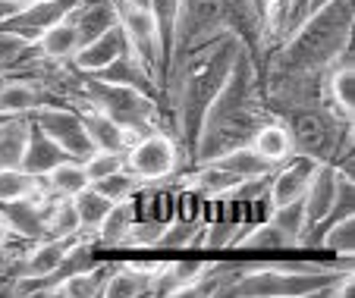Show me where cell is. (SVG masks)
<instances>
[{
  "mask_svg": "<svg viewBox=\"0 0 355 298\" xmlns=\"http://www.w3.org/2000/svg\"><path fill=\"white\" fill-rule=\"evenodd\" d=\"M239 51H242V38L227 28V32L182 51L170 63L161 91L164 116H167V132L176 139L186 164L195 141H198L205 113H208L211 100L217 98V91L223 88Z\"/></svg>",
  "mask_w": 355,
  "mask_h": 298,
  "instance_id": "6da1fadb",
  "label": "cell"
},
{
  "mask_svg": "<svg viewBox=\"0 0 355 298\" xmlns=\"http://www.w3.org/2000/svg\"><path fill=\"white\" fill-rule=\"evenodd\" d=\"M268 116L274 113L264 104V82H261V60L242 44L239 57H236L233 69H230L223 88L217 98L211 100L205 123H201L198 141H195L189 164H201V160H214L220 154L233 151V148L252 145V135L258 132ZM182 166V170H186Z\"/></svg>",
  "mask_w": 355,
  "mask_h": 298,
  "instance_id": "7a4b0ae2",
  "label": "cell"
},
{
  "mask_svg": "<svg viewBox=\"0 0 355 298\" xmlns=\"http://www.w3.org/2000/svg\"><path fill=\"white\" fill-rule=\"evenodd\" d=\"M352 0H334L270 47L261 60V79H321L334 63L352 60Z\"/></svg>",
  "mask_w": 355,
  "mask_h": 298,
  "instance_id": "3957f363",
  "label": "cell"
},
{
  "mask_svg": "<svg viewBox=\"0 0 355 298\" xmlns=\"http://www.w3.org/2000/svg\"><path fill=\"white\" fill-rule=\"evenodd\" d=\"M258 13L248 0H180V13H176V28H173V57L182 51L201 44V41L214 38L220 32H239L245 28Z\"/></svg>",
  "mask_w": 355,
  "mask_h": 298,
  "instance_id": "277c9868",
  "label": "cell"
},
{
  "mask_svg": "<svg viewBox=\"0 0 355 298\" xmlns=\"http://www.w3.org/2000/svg\"><path fill=\"white\" fill-rule=\"evenodd\" d=\"M116 22H120L123 35L129 41V51L139 60L145 73L155 79V85L164 91V79H167V51H164V38L157 28L151 10L135 3V0H114ZM164 100V98H161Z\"/></svg>",
  "mask_w": 355,
  "mask_h": 298,
  "instance_id": "5b68a950",
  "label": "cell"
},
{
  "mask_svg": "<svg viewBox=\"0 0 355 298\" xmlns=\"http://www.w3.org/2000/svg\"><path fill=\"white\" fill-rule=\"evenodd\" d=\"M182 166H186V157L167 129H151L126 148V170L135 173L145 186H161L173 179Z\"/></svg>",
  "mask_w": 355,
  "mask_h": 298,
  "instance_id": "8992f818",
  "label": "cell"
},
{
  "mask_svg": "<svg viewBox=\"0 0 355 298\" xmlns=\"http://www.w3.org/2000/svg\"><path fill=\"white\" fill-rule=\"evenodd\" d=\"M32 119L44 129L47 139H54L57 145L67 151L69 160H88L94 154V145L88 139L85 126L79 119V110H76L69 100H57V104H44L32 113Z\"/></svg>",
  "mask_w": 355,
  "mask_h": 298,
  "instance_id": "52a82bcc",
  "label": "cell"
},
{
  "mask_svg": "<svg viewBox=\"0 0 355 298\" xmlns=\"http://www.w3.org/2000/svg\"><path fill=\"white\" fill-rule=\"evenodd\" d=\"M76 3L79 0H28L16 13H10L7 19H0V32H13L35 44L51 26L67 19Z\"/></svg>",
  "mask_w": 355,
  "mask_h": 298,
  "instance_id": "ba28073f",
  "label": "cell"
},
{
  "mask_svg": "<svg viewBox=\"0 0 355 298\" xmlns=\"http://www.w3.org/2000/svg\"><path fill=\"white\" fill-rule=\"evenodd\" d=\"M51 198L44 189L35 195H26V198L16 201H3L0 204V217L10 223L13 236L19 242H41L47 238V211H51Z\"/></svg>",
  "mask_w": 355,
  "mask_h": 298,
  "instance_id": "9c48e42d",
  "label": "cell"
},
{
  "mask_svg": "<svg viewBox=\"0 0 355 298\" xmlns=\"http://www.w3.org/2000/svg\"><path fill=\"white\" fill-rule=\"evenodd\" d=\"M318 164H321V160L309 157V154H293V157H286L283 164H277L274 173L268 176V195H264L268 204L280 207V204H289V201L302 198Z\"/></svg>",
  "mask_w": 355,
  "mask_h": 298,
  "instance_id": "30bf717a",
  "label": "cell"
},
{
  "mask_svg": "<svg viewBox=\"0 0 355 298\" xmlns=\"http://www.w3.org/2000/svg\"><path fill=\"white\" fill-rule=\"evenodd\" d=\"M321 104L327 113H334L340 123L352 126L355 116V67L352 60H340L324 73L321 79Z\"/></svg>",
  "mask_w": 355,
  "mask_h": 298,
  "instance_id": "8fae6325",
  "label": "cell"
},
{
  "mask_svg": "<svg viewBox=\"0 0 355 298\" xmlns=\"http://www.w3.org/2000/svg\"><path fill=\"white\" fill-rule=\"evenodd\" d=\"M126 51H129V41H126V35H123L120 22H116V26H110L107 32H101L98 38H92V41L76 47V53L67 60V67L73 69V73H98V69L114 63V60Z\"/></svg>",
  "mask_w": 355,
  "mask_h": 298,
  "instance_id": "7c38bea8",
  "label": "cell"
},
{
  "mask_svg": "<svg viewBox=\"0 0 355 298\" xmlns=\"http://www.w3.org/2000/svg\"><path fill=\"white\" fill-rule=\"evenodd\" d=\"M336 189H340V166L330 164V160H321V164L315 166V173H311L309 186H305V195H302L305 226H309V229H315L330 213V207H334V201H336Z\"/></svg>",
  "mask_w": 355,
  "mask_h": 298,
  "instance_id": "4fadbf2b",
  "label": "cell"
},
{
  "mask_svg": "<svg viewBox=\"0 0 355 298\" xmlns=\"http://www.w3.org/2000/svg\"><path fill=\"white\" fill-rule=\"evenodd\" d=\"M157 261H116L110 270L101 298H141L151 295V279H155Z\"/></svg>",
  "mask_w": 355,
  "mask_h": 298,
  "instance_id": "5bb4252c",
  "label": "cell"
},
{
  "mask_svg": "<svg viewBox=\"0 0 355 298\" xmlns=\"http://www.w3.org/2000/svg\"><path fill=\"white\" fill-rule=\"evenodd\" d=\"M208 267L205 258H180V261H157L155 264V279H151V295H176L182 298L192 283L201 277V270Z\"/></svg>",
  "mask_w": 355,
  "mask_h": 298,
  "instance_id": "9a60e30c",
  "label": "cell"
},
{
  "mask_svg": "<svg viewBox=\"0 0 355 298\" xmlns=\"http://www.w3.org/2000/svg\"><path fill=\"white\" fill-rule=\"evenodd\" d=\"M63 160H69L67 151H63L54 139H47L44 129H41L32 119V113H28V139H26V151H22V160H19V170L41 179L44 173L54 170L57 164H63Z\"/></svg>",
  "mask_w": 355,
  "mask_h": 298,
  "instance_id": "2e32d148",
  "label": "cell"
},
{
  "mask_svg": "<svg viewBox=\"0 0 355 298\" xmlns=\"http://www.w3.org/2000/svg\"><path fill=\"white\" fill-rule=\"evenodd\" d=\"M76 110H79V119H82V126H85L88 139H92L94 151H126L135 141L120 123H114V119L104 116L94 107H76Z\"/></svg>",
  "mask_w": 355,
  "mask_h": 298,
  "instance_id": "e0dca14e",
  "label": "cell"
},
{
  "mask_svg": "<svg viewBox=\"0 0 355 298\" xmlns=\"http://www.w3.org/2000/svg\"><path fill=\"white\" fill-rule=\"evenodd\" d=\"M135 217H139V211H135V198L114 201V204H110V211L104 213V220L98 223V229L92 232L94 245H98L101 252H114V248H120L123 245V236H126V229L132 226Z\"/></svg>",
  "mask_w": 355,
  "mask_h": 298,
  "instance_id": "ac0fdd59",
  "label": "cell"
},
{
  "mask_svg": "<svg viewBox=\"0 0 355 298\" xmlns=\"http://www.w3.org/2000/svg\"><path fill=\"white\" fill-rule=\"evenodd\" d=\"M79 47V35L69 19H60L57 26H51L38 41H35V57L47 60V63H67Z\"/></svg>",
  "mask_w": 355,
  "mask_h": 298,
  "instance_id": "d6986e66",
  "label": "cell"
},
{
  "mask_svg": "<svg viewBox=\"0 0 355 298\" xmlns=\"http://www.w3.org/2000/svg\"><path fill=\"white\" fill-rule=\"evenodd\" d=\"M252 148H255L258 154H261L264 160H270V164H283L286 157H293V139H289L286 126H283L280 116H268L258 126V132L252 135Z\"/></svg>",
  "mask_w": 355,
  "mask_h": 298,
  "instance_id": "ffe728a7",
  "label": "cell"
},
{
  "mask_svg": "<svg viewBox=\"0 0 355 298\" xmlns=\"http://www.w3.org/2000/svg\"><path fill=\"white\" fill-rule=\"evenodd\" d=\"M201 164H205V160H201ZM211 164L223 166L227 173H233V176H239V179H258V176H270V173H274V164H270V160H264L252 145L233 148V151L214 157Z\"/></svg>",
  "mask_w": 355,
  "mask_h": 298,
  "instance_id": "44dd1931",
  "label": "cell"
},
{
  "mask_svg": "<svg viewBox=\"0 0 355 298\" xmlns=\"http://www.w3.org/2000/svg\"><path fill=\"white\" fill-rule=\"evenodd\" d=\"M26 139H28V113L0 119V170L19 166L22 151H26Z\"/></svg>",
  "mask_w": 355,
  "mask_h": 298,
  "instance_id": "7402d4cb",
  "label": "cell"
},
{
  "mask_svg": "<svg viewBox=\"0 0 355 298\" xmlns=\"http://www.w3.org/2000/svg\"><path fill=\"white\" fill-rule=\"evenodd\" d=\"M85 186H88V176L79 160H63V164H57L51 173L41 176V189H44L47 195H57V198H73V195Z\"/></svg>",
  "mask_w": 355,
  "mask_h": 298,
  "instance_id": "603a6c76",
  "label": "cell"
},
{
  "mask_svg": "<svg viewBox=\"0 0 355 298\" xmlns=\"http://www.w3.org/2000/svg\"><path fill=\"white\" fill-rule=\"evenodd\" d=\"M315 248H324V252L336 254V258L352 261V254H355V213L340 217L330 226H324L321 236L315 238Z\"/></svg>",
  "mask_w": 355,
  "mask_h": 298,
  "instance_id": "cb8c5ba5",
  "label": "cell"
},
{
  "mask_svg": "<svg viewBox=\"0 0 355 298\" xmlns=\"http://www.w3.org/2000/svg\"><path fill=\"white\" fill-rule=\"evenodd\" d=\"M110 204H114V201H107L94 186H85V189H79V192L73 195L76 217H79V226H82L85 236H92V232L98 229V223L104 220V213L110 211Z\"/></svg>",
  "mask_w": 355,
  "mask_h": 298,
  "instance_id": "d4e9b609",
  "label": "cell"
},
{
  "mask_svg": "<svg viewBox=\"0 0 355 298\" xmlns=\"http://www.w3.org/2000/svg\"><path fill=\"white\" fill-rule=\"evenodd\" d=\"M268 220L293 242V248H302V238H305V229H309L305 226V204H302V198L280 204V207H270Z\"/></svg>",
  "mask_w": 355,
  "mask_h": 298,
  "instance_id": "484cf974",
  "label": "cell"
},
{
  "mask_svg": "<svg viewBox=\"0 0 355 298\" xmlns=\"http://www.w3.org/2000/svg\"><path fill=\"white\" fill-rule=\"evenodd\" d=\"M88 186H94L107 201L139 198V195L145 192V182H141L135 173H129L126 166H123V170H116V173H110V176H104V179H98V182H88Z\"/></svg>",
  "mask_w": 355,
  "mask_h": 298,
  "instance_id": "4316f807",
  "label": "cell"
},
{
  "mask_svg": "<svg viewBox=\"0 0 355 298\" xmlns=\"http://www.w3.org/2000/svg\"><path fill=\"white\" fill-rule=\"evenodd\" d=\"M164 226H167V220L135 217L132 226L126 229V236H123V245L120 248H132V252H155V245H157V238H161Z\"/></svg>",
  "mask_w": 355,
  "mask_h": 298,
  "instance_id": "83f0119b",
  "label": "cell"
},
{
  "mask_svg": "<svg viewBox=\"0 0 355 298\" xmlns=\"http://www.w3.org/2000/svg\"><path fill=\"white\" fill-rule=\"evenodd\" d=\"M82 226L76 217L73 198H51V211H47V238H60V236H79Z\"/></svg>",
  "mask_w": 355,
  "mask_h": 298,
  "instance_id": "f1b7e54d",
  "label": "cell"
},
{
  "mask_svg": "<svg viewBox=\"0 0 355 298\" xmlns=\"http://www.w3.org/2000/svg\"><path fill=\"white\" fill-rule=\"evenodd\" d=\"M35 57V44L13 32H0V73H7V69L19 67L26 60Z\"/></svg>",
  "mask_w": 355,
  "mask_h": 298,
  "instance_id": "f546056e",
  "label": "cell"
},
{
  "mask_svg": "<svg viewBox=\"0 0 355 298\" xmlns=\"http://www.w3.org/2000/svg\"><path fill=\"white\" fill-rule=\"evenodd\" d=\"M123 166H126V151H94L88 160H82V170H85L88 182H98V179L123 170Z\"/></svg>",
  "mask_w": 355,
  "mask_h": 298,
  "instance_id": "4dcf8cb0",
  "label": "cell"
},
{
  "mask_svg": "<svg viewBox=\"0 0 355 298\" xmlns=\"http://www.w3.org/2000/svg\"><path fill=\"white\" fill-rule=\"evenodd\" d=\"M16 242V236H13V229H10V223L3 217H0V248L3 245H13Z\"/></svg>",
  "mask_w": 355,
  "mask_h": 298,
  "instance_id": "1f68e13d",
  "label": "cell"
},
{
  "mask_svg": "<svg viewBox=\"0 0 355 298\" xmlns=\"http://www.w3.org/2000/svg\"><path fill=\"white\" fill-rule=\"evenodd\" d=\"M22 3H13V0H0V19H7L10 13H16Z\"/></svg>",
  "mask_w": 355,
  "mask_h": 298,
  "instance_id": "d6a6232c",
  "label": "cell"
},
{
  "mask_svg": "<svg viewBox=\"0 0 355 298\" xmlns=\"http://www.w3.org/2000/svg\"><path fill=\"white\" fill-rule=\"evenodd\" d=\"M248 3H252V7H255L258 13H264V3H268V0H248Z\"/></svg>",
  "mask_w": 355,
  "mask_h": 298,
  "instance_id": "836d02e7",
  "label": "cell"
},
{
  "mask_svg": "<svg viewBox=\"0 0 355 298\" xmlns=\"http://www.w3.org/2000/svg\"><path fill=\"white\" fill-rule=\"evenodd\" d=\"M13 3H28V0H13Z\"/></svg>",
  "mask_w": 355,
  "mask_h": 298,
  "instance_id": "e575fe53",
  "label": "cell"
}]
</instances>
